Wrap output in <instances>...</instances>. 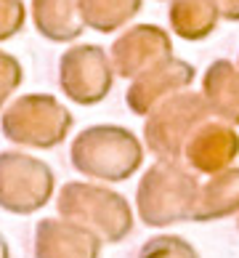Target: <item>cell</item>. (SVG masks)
Here are the masks:
<instances>
[{"instance_id":"1","label":"cell","mask_w":239,"mask_h":258,"mask_svg":"<svg viewBox=\"0 0 239 258\" xmlns=\"http://www.w3.org/2000/svg\"><path fill=\"white\" fill-rule=\"evenodd\" d=\"M72 117L53 96H22L3 114V133L8 141L37 149H51L66 136Z\"/></svg>"},{"instance_id":"2","label":"cell","mask_w":239,"mask_h":258,"mask_svg":"<svg viewBox=\"0 0 239 258\" xmlns=\"http://www.w3.org/2000/svg\"><path fill=\"white\" fill-rule=\"evenodd\" d=\"M74 168L88 176L125 178L138 162L136 139L120 128H91L77 136L72 147Z\"/></svg>"},{"instance_id":"3","label":"cell","mask_w":239,"mask_h":258,"mask_svg":"<svg viewBox=\"0 0 239 258\" xmlns=\"http://www.w3.org/2000/svg\"><path fill=\"white\" fill-rule=\"evenodd\" d=\"M53 192V173L45 162L19 152L0 155V208L11 213H32Z\"/></svg>"},{"instance_id":"4","label":"cell","mask_w":239,"mask_h":258,"mask_svg":"<svg viewBox=\"0 0 239 258\" xmlns=\"http://www.w3.org/2000/svg\"><path fill=\"white\" fill-rule=\"evenodd\" d=\"M109 64L101 48L96 45H77L66 51L61 59V88L69 99L80 104H93L107 96L109 91Z\"/></svg>"},{"instance_id":"5","label":"cell","mask_w":239,"mask_h":258,"mask_svg":"<svg viewBox=\"0 0 239 258\" xmlns=\"http://www.w3.org/2000/svg\"><path fill=\"white\" fill-rule=\"evenodd\" d=\"M32 22L53 43H69L85 30L77 0H32Z\"/></svg>"},{"instance_id":"6","label":"cell","mask_w":239,"mask_h":258,"mask_svg":"<svg viewBox=\"0 0 239 258\" xmlns=\"http://www.w3.org/2000/svg\"><path fill=\"white\" fill-rule=\"evenodd\" d=\"M170 40L168 35L154 24H141L133 27L114 43V61L122 75H133L143 64L141 56H168Z\"/></svg>"},{"instance_id":"7","label":"cell","mask_w":239,"mask_h":258,"mask_svg":"<svg viewBox=\"0 0 239 258\" xmlns=\"http://www.w3.org/2000/svg\"><path fill=\"white\" fill-rule=\"evenodd\" d=\"M218 19L215 0H170V24L186 40H202L215 30Z\"/></svg>"},{"instance_id":"8","label":"cell","mask_w":239,"mask_h":258,"mask_svg":"<svg viewBox=\"0 0 239 258\" xmlns=\"http://www.w3.org/2000/svg\"><path fill=\"white\" fill-rule=\"evenodd\" d=\"M85 27L99 32H112L128 24L141 11L143 0H77Z\"/></svg>"},{"instance_id":"9","label":"cell","mask_w":239,"mask_h":258,"mask_svg":"<svg viewBox=\"0 0 239 258\" xmlns=\"http://www.w3.org/2000/svg\"><path fill=\"white\" fill-rule=\"evenodd\" d=\"M205 91L210 93V99H213V107L221 112L226 99L228 101V114L226 117H234L239 120V75L231 64L226 61H218L210 67L207 78H205Z\"/></svg>"},{"instance_id":"10","label":"cell","mask_w":239,"mask_h":258,"mask_svg":"<svg viewBox=\"0 0 239 258\" xmlns=\"http://www.w3.org/2000/svg\"><path fill=\"white\" fill-rule=\"evenodd\" d=\"M191 75H194V70H191L189 64H181V61H170L168 70H165V67H157L154 75H151L149 80H141V83L133 85V91H130V107L136 109V112H143L154 88L160 91L162 85H165V88H176V85H181V83H189Z\"/></svg>"},{"instance_id":"11","label":"cell","mask_w":239,"mask_h":258,"mask_svg":"<svg viewBox=\"0 0 239 258\" xmlns=\"http://www.w3.org/2000/svg\"><path fill=\"white\" fill-rule=\"evenodd\" d=\"M27 19V8L22 0H0V43L11 40L16 32H22Z\"/></svg>"},{"instance_id":"12","label":"cell","mask_w":239,"mask_h":258,"mask_svg":"<svg viewBox=\"0 0 239 258\" xmlns=\"http://www.w3.org/2000/svg\"><path fill=\"white\" fill-rule=\"evenodd\" d=\"M22 85V64L11 53L0 51V107L8 101V96Z\"/></svg>"},{"instance_id":"13","label":"cell","mask_w":239,"mask_h":258,"mask_svg":"<svg viewBox=\"0 0 239 258\" xmlns=\"http://www.w3.org/2000/svg\"><path fill=\"white\" fill-rule=\"evenodd\" d=\"M218 11H221L223 19H231V22H239V0H215Z\"/></svg>"},{"instance_id":"14","label":"cell","mask_w":239,"mask_h":258,"mask_svg":"<svg viewBox=\"0 0 239 258\" xmlns=\"http://www.w3.org/2000/svg\"><path fill=\"white\" fill-rule=\"evenodd\" d=\"M0 258H8V247H6V240L0 237Z\"/></svg>"}]
</instances>
